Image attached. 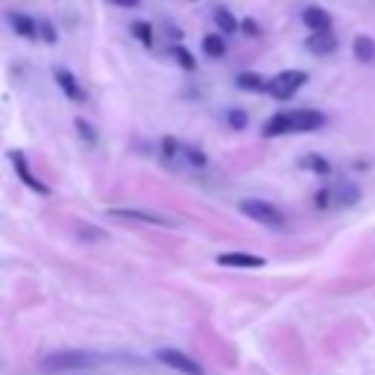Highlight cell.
<instances>
[{"label": "cell", "mask_w": 375, "mask_h": 375, "mask_svg": "<svg viewBox=\"0 0 375 375\" xmlns=\"http://www.w3.org/2000/svg\"><path fill=\"white\" fill-rule=\"evenodd\" d=\"M53 77H56V83H59V88L73 100V103H85V88L80 85V80L73 77L70 70H65V68H56L53 70Z\"/></svg>", "instance_id": "8fae6325"}, {"label": "cell", "mask_w": 375, "mask_h": 375, "mask_svg": "<svg viewBox=\"0 0 375 375\" xmlns=\"http://www.w3.org/2000/svg\"><path fill=\"white\" fill-rule=\"evenodd\" d=\"M302 23H305L311 33H329L332 23H334V18H332L329 9H322V6H305L302 9Z\"/></svg>", "instance_id": "52a82bcc"}, {"label": "cell", "mask_w": 375, "mask_h": 375, "mask_svg": "<svg viewBox=\"0 0 375 375\" xmlns=\"http://www.w3.org/2000/svg\"><path fill=\"white\" fill-rule=\"evenodd\" d=\"M9 23L21 38H38V21H33L23 12H9Z\"/></svg>", "instance_id": "4fadbf2b"}, {"label": "cell", "mask_w": 375, "mask_h": 375, "mask_svg": "<svg viewBox=\"0 0 375 375\" xmlns=\"http://www.w3.org/2000/svg\"><path fill=\"white\" fill-rule=\"evenodd\" d=\"M299 167L317 173V176H332V162L326 156H319V153H308L302 162H299Z\"/></svg>", "instance_id": "2e32d148"}, {"label": "cell", "mask_w": 375, "mask_h": 375, "mask_svg": "<svg viewBox=\"0 0 375 375\" xmlns=\"http://www.w3.org/2000/svg\"><path fill=\"white\" fill-rule=\"evenodd\" d=\"M326 123H329V117L319 109H290V112L273 115L261 127V135L279 138V135H290V132H317L326 127Z\"/></svg>", "instance_id": "6da1fadb"}, {"label": "cell", "mask_w": 375, "mask_h": 375, "mask_svg": "<svg viewBox=\"0 0 375 375\" xmlns=\"http://www.w3.org/2000/svg\"><path fill=\"white\" fill-rule=\"evenodd\" d=\"M226 120H229V127L232 130H246V112H241V109H232L229 115H226Z\"/></svg>", "instance_id": "d4e9b609"}, {"label": "cell", "mask_w": 375, "mask_h": 375, "mask_svg": "<svg viewBox=\"0 0 375 375\" xmlns=\"http://www.w3.org/2000/svg\"><path fill=\"white\" fill-rule=\"evenodd\" d=\"M241 30L249 36V38H255V36H261V27L253 21V18H246V21H241Z\"/></svg>", "instance_id": "4316f807"}, {"label": "cell", "mask_w": 375, "mask_h": 375, "mask_svg": "<svg viewBox=\"0 0 375 375\" xmlns=\"http://www.w3.org/2000/svg\"><path fill=\"white\" fill-rule=\"evenodd\" d=\"M332 196H334L337 208H355L358 199H361V188L355 182H340V185L332 188Z\"/></svg>", "instance_id": "7c38bea8"}, {"label": "cell", "mask_w": 375, "mask_h": 375, "mask_svg": "<svg viewBox=\"0 0 375 375\" xmlns=\"http://www.w3.org/2000/svg\"><path fill=\"white\" fill-rule=\"evenodd\" d=\"M214 23H217V30H220L223 36H235V33L241 30L238 18H235L229 9H223V6H217V9H214Z\"/></svg>", "instance_id": "e0dca14e"}, {"label": "cell", "mask_w": 375, "mask_h": 375, "mask_svg": "<svg viewBox=\"0 0 375 375\" xmlns=\"http://www.w3.org/2000/svg\"><path fill=\"white\" fill-rule=\"evenodd\" d=\"M9 159H12V167H15V173H18V179L27 185V188H33L36 194H50V188L44 185V182H38L36 176H33V170H30V164H27V159H23L18 149H12L9 153Z\"/></svg>", "instance_id": "ba28073f"}, {"label": "cell", "mask_w": 375, "mask_h": 375, "mask_svg": "<svg viewBox=\"0 0 375 375\" xmlns=\"http://www.w3.org/2000/svg\"><path fill=\"white\" fill-rule=\"evenodd\" d=\"M332 206H334L332 188H322V191H317V194H314V208H319V211H326V208H332Z\"/></svg>", "instance_id": "603a6c76"}, {"label": "cell", "mask_w": 375, "mask_h": 375, "mask_svg": "<svg viewBox=\"0 0 375 375\" xmlns=\"http://www.w3.org/2000/svg\"><path fill=\"white\" fill-rule=\"evenodd\" d=\"M337 36L329 30V33H311L308 38H305V50L308 53H314V56H332L334 50H337Z\"/></svg>", "instance_id": "9c48e42d"}, {"label": "cell", "mask_w": 375, "mask_h": 375, "mask_svg": "<svg viewBox=\"0 0 375 375\" xmlns=\"http://www.w3.org/2000/svg\"><path fill=\"white\" fill-rule=\"evenodd\" d=\"M352 53H355V59L361 62V65H375V38L372 36H355V41H352Z\"/></svg>", "instance_id": "5bb4252c"}, {"label": "cell", "mask_w": 375, "mask_h": 375, "mask_svg": "<svg viewBox=\"0 0 375 375\" xmlns=\"http://www.w3.org/2000/svg\"><path fill=\"white\" fill-rule=\"evenodd\" d=\"M97 358L88 352H56V355H47L41 366L47 369H80V366H91Z\"/></svg>", "instance_id": "5b68a950"}, {"label": "cell", "mask_w": 375, "mask_h": 375, "mask_svg": "<svg viewBox=\"0 0 375 375\" xmlns=\"http://www.w3.org/2000/svg\"><path fill=\"white\" fill-rule=\"evenodd\" d=\"M80 238H85V241H106L109 235L103 229H88V226H83L80 229Z\"/></svg>", "instance_id": "484cf974"}, {"label": "cell", "mask_w": 375, "mask_h": 375, "mask_svg": "<svg viewBox=\"0 0 375 375\" xmlns=\"http://www.w3.org/2000/svg\"><path fill=\"white\" fill-rule=\"evenodd\" d=\"M112 4H117V6H127V9H135L141 0H112Z\"/></svg>", "instance_id": "83f0119b"}, {"label": "cell", "mask_w": 375, "mask_h": 375, "mask_svg": "<svg viewBox=\"0 0 375 375\" xmlns=\"http://www.w3.org/2000/svg\"><path fill=\"white\" fill-rule=\"evenodd\" d=\"M203 53L211 56V59L226 56V41H223V36H206L203 38Z\"/></svg>", "instance_id": "ac0fdd59"}, {"label": "cell", "mask_w": 375, "mask_h": 375, "mask_svg": "<svg viewBox=\"0 0 375 375\" xmlns=\"http://www.w3.org/2000/svg\"><path fill=\"white\" fill-rule=\"evenodd\" d=\"M235 85H238L241 91H249V94H261V91L270 88V80H264L261 73H238Z\"/></svg>", "instance_id": "9a60e30c"}, {"label": "cell", "mask_w": 375, "mask_h": 375, "mask_svg": "<svg viewBox=\"0 0 375 375\" xmlns=\"http://www.w3.org/2000/svg\"><path fill=\"white\" fill-rule=\"evenodd\" d=\"M109 217L117 220H132V223H147V226H176L173 220L156 214V211H138V208H109Z\"/></svg>", "instance_id": "8992f818"}, {"label": "cell", "mask_w": 375, "mask_h": 375, "mask_svg": "<svg viewBox=\"0 0 375 375\" xmlns=\"http://www.w3.org/2000/svg\"><path fill=\"white\" fill-rule=\"evenodd\" d=\"M38 38L41 41H47V44H56V27H53V23H50V21H41L38 23Z\"/></svg>", "instance_id": "cb8c5ba5"}, {"label": "cell", "mask_w": 375, "mask_h": 375, "mask_svg": "<svg viewBox=\"0 0 375 375\" xmlns=\"http://www.w3.org/2000/svg\"><path fill=\"white\" fill-rule=\"evenodd\" d=\"M132 36L144 44V47H153V27L147 21H132Z\"/></svg>", "instance_id": "44dd1931"}, {"label": "cell", "mask_w": 375, "mask_h": 375, "mask_svg": "<svg viewBox=\"0 0 375 375\" xmlns=\"http://www.w3.org/2000/svg\"><path fill=\"white\" fill-rule=\"evenodd\" d=\"M73 127H77V135L88 144V147H94L97 141H100V135H97V130L91 127V123L85 120V117H77V120H73Z\"/></svg>", "instance_id": "ffe728a7"}, {"label": "cell", "mask_w": 375, "mask_h": 375, "mask_svg": "<svg viewBox=\"0 0 375 375\" xmlns=\"http://www.w3.org/2000/svg\"><path fill=\"white\" fill-rule=\"evenodd\" d=\"M156 361L170 366V369H176V372H182V375H206V369L199 366L191 355L179 352V349H156Z\"/></svg>", "instance_id": "277c9868"}, {"label": "cell", "mask_w": 375, "mask_h": 375, "mask_svg": "<svg viewBox=\"0 0 375 375\" xmlns=\"http://www.w3.org/2000/svg\"><path fill=\"white\" fill-rule=\"evenodd\" d=\"M170 56L176 59V65H179V68H185V70H194V68H196V59L191 56V50H185V47H179V44L170 50Z\"/></svg>", "instance_id": "7402d4cb"}, {"label": "cell", "mask_w": 375, "mask_h": 375, "mask_svg": "<svg viewBox=\"0 0 375 375\" xmlns=\"http://www.w3.org/2000/svg\"><path fill=\"white\" fill-rule=\"evenodd\" d=\"M305 83H308V73L299 70V68H290V70L276 73V77L270 80V88L267 91H270V97H276V100H290Z\"/></svg>", "instance_id": "3957f363"}, {"label": "cell", "mask_w": 375, "mask_h": 375, "mask_svg": "<svg viewBox=\"0 0 375 375\" xmlns=\"http://www.w3.org/2000/svg\"><path fill=\"white\" fill-rule=\"evenodd\" d=\"M238 208H241V214H246L249 220L261 223L264 229L282 232V229L287 226V217L282 214V208H276L273 203H267V199H253V196H249V199H241Z\"/></svg>", "instance_id": "7a4b0ae2"}, {"label": "cell", "mask_w": 375, "mask_h": 375, "mask_svg": "<svg viewBox=\"0 0 375 375\" xmlns=\"http://www.w3.org/2000/svg\"><path fill=\"white\" fill-rule=\"evenodd\" d=\"M217 264L220 267H238V270H258L267 264V258L249 255V253H223V255H217Z\"/></svg>", "instance_id": "30bf717a"}, {"label": "cell", "mask_w": 375, "mask_h": 375, "mask_svg": "<svg viewBox=\"0 0 375 375\" xmlns=\"http://www.w3.org/2000/svg\"><path fill=\"white\" fill-rule=\"evenodd\" d=\"M182 162H185V164H191V167H206V164H208V156H206L199 147L182 144Z\"/></svg>", "instance_id": "d6986e66"}]
</instances>
